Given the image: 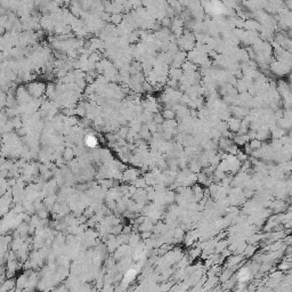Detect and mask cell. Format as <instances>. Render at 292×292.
I'll list each match as a JSON object with an SVG mask.
<instances>
[{
  "mask_svg": "<svg viewBox=\"0 0 292 292\" xmlns=\"http://www.w3.org/2000/svg\"><path fill=\"white\" fill-rule=\"evenodd\" d=\"M260 146V142L259 140H253L252 143H251V147L252 148H258Z\"/></svg>",
  "mask_w": 292,
  "mask_h": 292,
  "instance_id": "cell-3",
  "label": "cell"
},
{
  "mask_svg": "<svg viewBox=\"0 0 292 292\" xmlns=\"http://www.w3.org/2000/svg\"><path fill=\"white\" fill-rule=\"evenodd\" d=\"M249 276H250V274H249V271L248 269H242L240 274H238V278L241 280V281H247L248 278H249Z\"/></svg>",
  "mask_w": 292,
  "mask_h": 292,
  "instance_id": "cell-2",
  "label": "cell"
},
{
  "mask_svg": "<svg viewBox=\"0 0 292 292\" xmlns=\"http://www.w3.org/2000/svg\"><path fill=\"white\" fill-rule=\"evenodd\" d=\"M86 143L89 147H95L97 145V139L94 137V136H87V139H86Z\"/></svg>",
  "mask_w": 292,
  "mask_h": 292,
  "instance_id": "cell-1",
  "label": "cell"
}]
</instances>
